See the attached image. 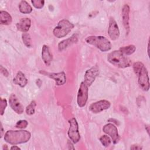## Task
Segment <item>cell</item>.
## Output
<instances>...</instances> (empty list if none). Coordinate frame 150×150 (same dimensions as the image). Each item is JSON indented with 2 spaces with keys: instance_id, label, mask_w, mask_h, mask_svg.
Listing matches in <instances>:
<instances>
[{
  "instance_id": "cell-28",
  "label": "cell",
  "mask_w": 150,
  "mask_h": 150,
  "mask_svg": "<svg viewBox=\"0 0 150 150\" xmlns=\"http://www.w3.org/2000/svg\"><path fill=\"white\" fill-rule=\"evenodd\" d=\"M1 72L5 77H7L9 74V73H8V70L5 67H4L2 65L1 66Z\"/></svg>"
},
{
  "instance_id": "cell-9",
  "label": "cell",
  "mask_w": 150,
  "mask_h": 150,
  "mask_svg": "<svg viewBox=\"0 0 150 150\" xmlns=\"http://www.w3.org/2000/svg\"><path fill=\"white\" fill-rule=\"evenodd\" d=\"M110 105L111 104L110 101L103 100L92 103L89 107V110L93 113H98L109 108Z\"/></svg>"
},
{
  "instance_id": "cell-10",
  "label": "cell",
  "mask_w": 150,
  "mask_h": 150,
  "mask_svg": "<svg viewBox=\"0 0 150 150\" xmlns=\"http://www.w3.org/2000/svg\"><path fill=\"white\" fill-rule=\"evenodd\" d=\"M99 74V69L97 66H95L90 69H88L84 74V82L88 87L90 86L95 81L96 78Z\"/></svg>"
},
{
  "instance_id": "cell-2",
  "label": "cell",
  "mask_w": 150,
  "mask_h": 150,
  "mask_svg": "<svg viewBox=\"0 0 150 150\" xmlns=\"http://www.w3.org/2000/svg\"><path fill=\"white\" fill-rule=\"evenodd\" d=\"M133 69L138 76V82L140 87L144 91H148L149 88V77L144 64L140 62H135L133 64Z\"/></svg>"
},
{
  "instance_id": "cell-4",
  "label": "cell",
  "mask_w": 150,
  "mask_h": 150,
  "mask_svg": "<svg viewBox=\"0 0 150 150\" xmlns=\"http://www.w3.org/2000/svg\"><path fill=\"white\" fill-rule=\"evenodd\" d=\"M86 42L96 46L102 52H107L111 49L110 40L103 36H90L86 38Z\"/></svg>"
},
{
  "instance_id": "cell-8",
  "label": "cell",
  "mask_w": 150,
  "mask_h": 150,
  "mask_svg": "<svg viewBox=\"0 0 150 150\" xmlns=\"http://www.w3.org/2000/svg\"><path fill=\"white\" fill-rule=\"evenodd\" d=\"M103 131L111 137L114 144L118 143L120 141V137L118 132L117 128L114 124L108 123L105 125L103 128Z\"/></svg>"
},
{
  "instance_id": "cell-5",
  "label": "cell",
  "mask_w": 150,
  "mask_h": 150,
  "mask_svg": "<svg viewBox=\"0 0 150 150\" xmlns=\"http://www.w3.org/2000/svg\"><path fill=\"white\" fill-rule=\"evenodd\" d=\"M74 28V25L66 19H62L59 22L57 25L53 29V33L55 37L61 38L66 36Z\"/></svg>"
},
{
  "instance_id": "cell-17",
  "label": "cell",
  "mask_w": 150,
  "mask_h": 150,
  "mask_svg": "<svg viewBox=\"0 0 150 150\" xmlns=\"http://www.w3.org/2000/svg\"><path fill=\"white\" fill-rule=\"evenodd\" d=\"M42 58L46 66H50L52 60V55L47 45H44L42 49Z\"/></svg>"
},
{
  "instance_id": "cell-31",
  "label": "cell",
  "mask_w": 150,
  "mask_h": 150,
  "mask_svg": "<svg viewBox=\"0 0 150 150\" xmlns=\"http://www.w3.org/2000/svg\"><path fill=\"white\" fill-rule=\"evenodd\" d=\"M1 137H2V135H3V132H4V130H3V127H2V125L1 124Z\"/></svg>"
},
{
  "instance_id": "cell-12",
  "label": "cell",
  "mask_w": 150,
  "mask_h": 150,
  "mask_svg": "<svg viewBox=\"0 0 150 150\" xmlns=\"http://www.w3.org/2000/svg\"><path fill=\"white\" fill-rule=\"evenodd\" d=\"M108 34L112 40H117L120 36V30L116 21L113 18H110L108 29Z\"/></svg>"
},
{
  "instance_id": "cell-32",
  "label": "cell",
  "mask_w": 150,
  "mask_h": 150,
  "mask_svg": "<svg viewBox=\"0 0 150 150\" xmlns=\"http://www.w3.org/2000/svg\"><path fill=\"white\" fill-rule=\"evenodd\" d=\"M146 127L147 128V129H146V130H147V132H148V133L149 134V129H148L149 127H148V126H146Z\"/></svg>"
},
{
  "instance_id": "cell-27",
  "label": "cell",
  "mask_w": 150,
  "mask_h": 150,
  "mask_svg": "<svg viewBox=\"0 0 150 150\" xmlns=\"http://www.w3.org/2000/svg\"><path fill=\"white\" fill-rule=\"evenodd\" d=\"M28 121L26 120H20L18 121L16 124V127L18 128H25L27 125H28Z\"/></svg>"
},
{
  "instance_id": "cell-7",
  "label": "cell",
  "mask_w": 150,
  "mask_h": 150,
  "mask_svg": "<svg viewBox=\"0 0 150 150\" xmlns=\"http://www.w3.org/2000/svg\"><path fill=\"white\" fill-rule=\"evenodd\" d=\"M70 127L68 130V136L74 144L78 142L80 136L79 132V125L75 118H72L69 121Z\"/></svg>"
},
{
  "instance_id": "cell-23",
  "label": "cell",
  "mask_w": 150,
  "mask_h": 150,
  "mask_svg": "<svg viewBox=\"0 0 150 150\" xmlns=\"http://www.w3.org/2000/svg\"><path fill=\"white\" fill-rule=\"evenodd\" d=\"M36 106V103L35 101H32L30 103L26 108V112L28 115H31L35 113V107Z\"/></svg>"
},
{
  "instance_id": "cell-13",
  "label": "cell",
  "mask_w": 150,
  "mask_h": 150,
  "mask_svg": "<svg viewBox=\"0 0 150 150\" xmlns=\"http://www.w3.org/2000/svg\"><path fill=\"white\" fill-rule=\"evenodd\" d=\"M9 103L12 109L17 114H21L23 112V106L19 102L18 98L14 94H12L9 98Z\"/></svg>"
},
{
  "instance_id": "cell-6",
  "label": "cell",
  "mask_w": 150,
  "mask_h": 150,
  "mask_svg": "<svg viewBox=\"0 0 150 150\" xmlns=\"http://www.w3.org/2000/svg\"><path fill=\"white\" fill-rule=\"evenodd\" d=\"M88 86L84 81L81 82L78 91L77 97V103L80 107H83L86 105L88 100Z\"/></svg>"
},
{
  "instance_id": "cell-25",
  "label": "cell",
  "mask_w": 150,
  "mask_h": 150,
  "mask_svg": "<svg viewBox=\"0 0 150 150\" xmlns=\"http://www.w3.org/2000/svg\"><path fill=\"white\" fill-rule=\"evenodd\" d=\"M33 6L38 9H41L43 7L45 1L43 0H32L31 1Z\"/></svg>"
},
{
  "instance_id": "cell-22",
  "label": "cell",
  "mask_w": 150,
  "mask_h": 150,
  "mask_svg": "<svg viewBox=\"0 0 150 150\" xmlns=\"http://www.w3.org/2000/svg\"><path fill=\"white\" fill-rule=\"evenodd\" d=\"M22 39L23 43L27 47H31L32 46V39L30 35L28 33H23L22 35Z\"/></svg>"
},
{
  "instance_id": "cell-14",
  "label": "cell",
  "mask_w": 150,
  "mask_h": 150,
  "mask_svg": "<svg viewBox=\"0 0 150 150\" xmlns=\"http://www.w3.org/2000/svg\"><path fill=\"white\" fill-rule=\"evenodd\" d=\"M122 18L126 33L128 34L129 32V7L127 4H125L122 8Z\"/></svg>"
},
{
  "instance_id": "cell-21",
  "label": "cell",
  "mask_w": 150,
  "mask_h": 150,
  "mask_svg": "<svg viewBox=\"0 0 150 150\" xmlns=\"http://www.w3.org/2000/svg\"><path fill=\"white\" fill-rule=\"evenodd\" d=\"M135 50H136V47L133 45H130L127 46L121 47L119 49V50L124 55H131L135 52Z\"/></svg>"
},
{
  "instance_id": "cell-29",
  "label": "cell",
  "mask_w": 150,
  "mask_h": 150,
  "mask_svg": "<svg viewBox=\"0 0 150 150\" xmlns=\"http://www.w3.org/2000/svg\"><path fill=\"white\" fill-rule=\"evenodd\" d=\"M130 149H142V148L140 146H139V145H132V146H131V148H130Z\"/></svg>"
},
{
  "instance_id": "cell-19",
  "label": "cell",
  "mask_w": 150,
  "mask_h": 150,
  "mask_svg": "<svg viewBox=\"0 0 150 150\" xmlns=\"http://www.w3.org/2000/svg\"><path fill=\"white\" fill-rule=\"evenodd\" d=\"M12 21V18L8 12L4 11H1L0 12V22L2 25H10Z\"/></svg>"
},
{
  "instance_id": "cell-26",
  "label": "cell",
  "mask_w": 150,
  "mask_h": 150,
  "mask_svg": "<svg viewBox=\"0 0 150 150\" xmlns=\"http://www.w3.org/2000/svg\"><path fill=\"white\" fill-rule=\"evenodd\" d=\"M7 106V101L6 99L1 98V103H0V112L1 115H3L5 111V110Z\"/></svg>"
},
{
  "instance_id": "cell-16",
  "label": "cell",
  "mask_w": 150,
  "mask_h": 150,
  "mask_svg": "<svg viewBox=\"0 0 150 150\" xmlns=\"http://www.w3.org/2000/svg\"><path fill=\"white\" fill-rule=\"evenodd\" d=\"M17 29L23 33L27 32L31 26V21L28 18H22L19 22L16 23Z\"/></svg>"
},
{
  "instance_id": "cell-20",
  "label": "cell",
  "mask_w": 150,
  "mask_h": 150,
  "mask_svg": "<svg viewBox=\"0 0 150 150\" xmlns=\"http://www.w3.org/2000/svg\"><path fill=\"white\" fill-rule=\"evenodd\" d=\"M19 9L22 13H30L32 11L31 6L26 1H21L19 4Z\"/></svg>"
},
{
  "instance_id": "cell-11",
  "label": "cell",
  "mask_w": 150,
  "mask_h": 150,
  "mask_svg": "<svg viewBox=\"0 0 150 150\" xmlns=\"http://www.w3.org/2000/svg\"><path fill=\"white\" fill-rule=\"evenodd\" d=\"M40 73L53 79L57 86L63 85L66 83V74L63 71L59 73H49L45 71H40Z\"/></svg>"
},
{
  "instance_id": "cell-30",
  "label": "cell",
  "mask_w": 150,
  "mask_h": 150,
  "mask_svg": "<svg viewBox=\"0 0 150 150\" xmlns=\"http://www.w3.org/2000/svg\"><path fill=\"white\" fill-rule=\"evenodd\" d=\"M11 149H21V148L16 145H13L11 147Z\"/></svg>"
},
{
  "instance_id": "cell-24",
  "label": "cell",
  "mask_w": 150,
  "mask_h": 150,
  "mask_svg": "<svg viewBox=\"0 0 150 150\" xmlns=\"http://www.w3.org/2000/svg\"><path fill=\"white\" fill-rule=\"evenodd\" d=\"M100 141L101 143L102 144V145L105 147H108L111 142V140L110 138L106 135H102L100 138Z\"/></svg>"
},
{
  "instance_id": "cell-3",
  "label": "cell",
  "mask_w": 150,
  "mask_h": 150,
  "mask_svg": "<svg viewBox=\"0 0 150 150\" xmlns=\"http://www.w3.org/2000/svg\"><path fill=\"white\" fill-rule=\"evenodd\" d=\"M107 60L112 65L119 68H126L131 64V60L119 50L110 53L107 56Z\"/></svg>"
},
{
  "instance_id": "cell-1",
  "label": "cell",
  "mask_w": 150,
  "mask_h": 150,
  "mask_svg": "<svg viewBox=\"0 0 150 150\" xmlns=\"http://www.w3.org/2000/svg\"><path fill=\"white\" fill-rule=\"evenodd\" d=\"M31 137L30 133L25 130H9L4 135V140L12 145L23 144L28 142Z\"/></svg>"
},
{
  "instance_id": "cell-18",
  "label": "cell",
  "mask_w": 150,
  "mask_h": 150,
  "mask_svg": "<svg viewBox=\"0 0 150 150\" xmlns=\"http://www.w3.org/2000/svg\"><path fill=\"white\" fill-rule=\"evenodd\" d=\"M13 81L15 84L18 85L21 87H25L28 83L27 79L24 74L21 71H18L16 76L13 79Z\"/></svg>"
},
{
  "instance_id": "cell-15",
  "label": "cell",
  "mask_w": 150,
  "mask_h": 150,
  "mask_svg": "<svg viewBox=\"0 0 150 150\" xmlns=\"http://www.w3.org/2000/svg\"><path fill=\"white\" fill-rule=\"evenodd\" d=\"M77 40H78V38L77 35L74 34L70 38L61 41L58 45V49L59 51L62 52L65 49H66L67 47H68L69 46L76 43Z\"/></svg>"
}]
</instances>
